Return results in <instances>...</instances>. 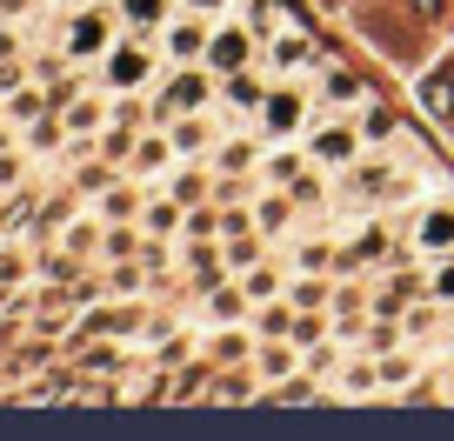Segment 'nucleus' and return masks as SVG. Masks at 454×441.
<instances>
[{"label": "nucleus", "instance_id": "nucleus-8", "mask_svg": "<svg viewBox=\"0 0 454 441\" xmlns=\"http://www.w3.org/2000/svg\"><path fill=\"white\" fill-rule=\"evenodd\" d=\"M434 295H441V301H454V268H441V281H434Z\"/></svg>", "mask_w": 454, "mask_h": 441}, {"label": "nucleus", "instance_id": "nucleus-1", "mask_svg": "<svg viewBox=\"0 0 454 441\" xmlns=\"http://www.w3.org/2000/svg\"><path fill=\"white\" fill-rule=\"evenodd\" d=\"M427 20H414V14H395V7H361L355 14V34L361 41H374L387 60H401V67H421V54H427Z\"/></svg>", "mask_w": 454, "mask_h": 441}, {"label": "nucleus", "instance_id": "nucleus-3", "mask_svg": "<svg viewBox=\"0 0 454 441\" xmlns=\"http://www.w3.org/2000/svg\"><path fill=\"white\" fill-rule=\"evenodd\" d=\"M421 241L427 248H454V214H427V221H421Z\"/></svg>", "mask_w": 454, "mask_h": 441}, {"label": "nucleus", "instance_id": "nucleus-6", "mask_svg": "<svg viewBox=\"0 0 454 441\" xmlns=\"http://www.w3.org/2000/svg\"><path fill=\"white\" fill-rule=\"evenodd\" d=\"M321 301H327L321 281H301V287H294V308H321Z\"/></svg>", "mask_w": 454, "mask_h": 441}, {"label": "nucleus", "instance_id": "nucleus-4", "mask_svg": "<svg viewBox=\"0 0 454 441\" xmlns=\"http://www.w3.org/2000/svg\"><path fill=\"white\" fill-rule=\"evenodd\" d=\"M401 7H408L414 20H427V28H434V20L448 14V0H401Z\"/></svg>", "mask_w": 454, "mask_h": 441}, {"label": "nucleus", "instance_id": "nucleus-5", "mask_svg": "<svg viewBox=\"0 0 454 441\" xmlns=\"http://www.w3.org/2000/svg\"><path fill=\"white\" fill-rule=\"evenodd\" d=\"M361 134H368V141H387V134H395V121H387V107H368V128H361Z\"/></svg>", "mask_w": 454, "mask_h": 441}, {"label": "nucleus", "instance_id": "nucleus-7", "mask_svg": "<svg viewBox=\"0 0 454 441\" xmlns=\"http://www.w3.org/2000/svg\"><path fill=\"white\" fill-rule=\"evenodd\" d=\"M327 94H334V100H355V94H361V87H355V81H348V74H340V67H334V74H327Z\"/></svg>", "mask_w": 454, "mask_h": 441}, {"label": "nucleus", "instance_id": "nucleus-2", "mask_svg": "<svg viewBox=\"0 0 454 441\" xmlns=\"http://www.w3.org/2000/svg\"><path fill=\"white\" fill-rule=\"evenodd\" d=\"M414 94H421V107L441 121V128H454V60H448V67H434V74H421Z\"/></svg>", "mask_w": 454, "mask_h": 441}]
</instances>
